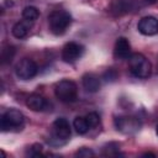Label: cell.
Returning a JSON list of instances; mask_svg holds the SVG:
<instances>
[{"label": "cell", "instance_id": "cell-1", "mask_svg": "<svg viewBox=\"0 0 158 158\" xmlns=\"http://www.w3.org/2000/svg\"><path fill=\"white\" fill-rule=\"evenodd\" d=\"M72 131H70V125L67 118L64 117H58L54 120L52 125V133L51 137L48 138V143L51 146H63L69 138H70Z\"/></svg>", "mask_w": 158, "mask_h": 158}, {"label": "cell", "instance_id": "cell-2", "mask_svg": "<svg viewBox=\"0 0 158 158\" xmlns=\"http://www.w3.org/2000/svg\"><path fill=\"white\" fill-rule=\"evenodd\" d=\"M70 23H72V16L65 10H54L48 16L49 30L56 36H60L65 33Z\"/></svg>", "mask_w": 158, "mask_h": 158}, {"label": "cell", "instance_id": "cell-3", "mask_svg": "<svg viewBox=\"0 0 158 158\" xmlns=\"http://www.w3.org/2000/svg\"><path fill=\"white\" fill-rule=\"evenodd\" d=\"M128 68L133 77L138 79H147L151 75V62L142 53H132L128 58Z\"/></svg>", "mask_w": 158, "mask_h": 158}, {"label": "cell", "instance_id": "cell-4", "mask_svg": "<svg viewBox=\"0 0 158 158\" xmlns=\"http://www.w3.org/2000/svg\"><path fill=\"white\" fill-rule=\"evenodd\" d=\"M23 125H25V116L20 110L10 109L1 115L0 127L2 132L21 131Z\"/></svg>", "mask_w": 158, "mask_h": 158}, {"label": "cell", "instance_id": "cell-5", "mask_svg": "<svg viewBox=\"0 0 158 158\" xmlns=\"http://www.w3.org/2000/svg\"><path fill=\"white\" fill-rule=\"evenodd\" d=\"M54 94L59 101L70 104V102L77 101L78 99V86L73 80L63 79L56 84Z\"/></svg>", "mask_w": 158, "mask_h": 158}, {"label": "cell", "instance_id": "cell-6", "mask_svg": "<svg viewBox=\"0 0 158 158\" xmlns=\"http://www.w3.org/2000/svg\"><path fill=\"white\" fill-rule=\"evenodd\" d=\"M115 127L118 132L123 135H133L141 128V121L136 116H130V115H122L117 116L114 120Z\"/></svg>", "mask_w": 158, "mask_h": 158}, {"label": "cell", "instance_id": "cell-7", "mask_svg": "<svg viewBox=\"0 0 158 158\" xmlns=\"http://www.w3.org/2000/svg\"><path fill=\"white\" fill-rule=\"evenodd\" d=\"M37 72H38V67L36 62L31 58L21 59L15 67V73L17 78L21 80H31L37 75Z\"/></svg>", "mask_w": 158, "mask_h": 158}, {"label": "cell", "instance_id": "cell-8", "mask_svg": "<svg viewBox=\"0 0 158 158\" xmlns=\"http://www.w3.org/2000/svg\"><path fill=\"white\" fill-rule=\"evenodd\" d=\"M84 53V47L77 42H68L62 48V59L65 63H74Z\"/></svg>", "mask_w": 158, "mask_h": 158}, {"label": "cell", "instance_id": "cell-9", "mask_svg": "<svg viewBox=\"0 0 158 158\" xmlns=\"http://www.w3.org/2000/svg\"><path fill=\"white\" fill-rule=\"evenodd\" d=\"M137 30L144 36H154L158 33V19L153 16H144L138 21Z\"/></svg>", "mask_w": 158, "mask_h": 158}, {"label": "cell", "instance_id": "cell-10", "mask_svg": "<svg viewBox=\"0 0 158 158\" xmlns=\"http://www.w3.org/2000/svg\"><path fill=\"white\" fill-rule=\"evenodd\" d=\"M136 7V0H111L110 10L112 14L121 16L131 12Z\"/></svg>", "mask_w": 158, "mask_h": 158}, {"label": "cell", "instance_id": "cell-11", "mask_svg": "<svg viewBox=\"0 0 158 158\" xmlns=\"http://www.w3.org/2000/svg\"><path fill=\"white\" fill-rule=\"evenodd\" d=\"M131 56V44L126 37H118L114 47V57L116 59H128Z\"/></svg>", "mask_w": 158, "mask_h": 158}, {"label": "cell", "instance_id": "cell-12", "mask_svg": "<svg viewBox=\"0 0 158 158\" xmlns=\"http://www.w3.org/2000/svg\"><path fill=\"white\" fill-rule=\"evenodd\" d=\"M26 105L30 110L36 111V112L46 111L48 110V106H49L48 101L42 95H38V94H31L26 100Z\"/></svg>", "mask_w": 158, "mask_h": 158}, {"label": "cell", "instance_id": "cell-13", "mask_svg": "<svg viewBox=\"0 0 158 158\" xmlns=\"http://www.w3.org/2000/svg\"><path fill=\"white\" fill-rule=\"evenodd\" d=\"M81 83H83V86L86 91L89 93H96L100 90V86H101V83H100V79L98 75H95L94 73H86L83 75L81 78Z\"/></svg>", "mask_w": 158, "mask_h": 158}, {"label": "cell", "instance_id": "cell-14", "mask_svg": "<svg viewBox=\"0 0 158 158\" xmlns=\"http://www.w3.org/2000/svg\"><path fill=\"white\" fill-rule=\"evenodd\" d=\"M32 23L33 22H30L27 20H22V21H19L16 22L14 26H12V30H11V33L14 37L19 38V40H22V38H26L32 28Z\"/></svg>", "mask_w": 158, "mask_h": 158}, {"label": "cell", "instance_id": "cell-15", "mask_svg": "<svg viewBox=\"0 0 158 158\" xmlns=\"http://www.w3.org/2000/svg\"><path fill=\"white\" fill-rule=\"evenodd\" d=\"M73 126H74L75 131H77L79 135H85V133L90 130V126H89L86 118L83 117V116H77V117L74 118V121H73Z\"/></svg>", "mask_w": 158, "mask_h": 158}, {"label": "cell", "instance_id": "cell-16", "mask_svg": "<svg viewBox=\"0 0 158 158\" xmlns=\"http://www.w3.org/2000/svg\"><path fill=\"white\" fill-rule=\"evenodd\" d=\"M38 17H40V11L35 6H26L22 10V19L23 20H27L30 22H35Z\"/></svg>", "mask_w": 158, "mask_h": 158}, {"label": "cell", "instance_id": "cell-17", "mask_svg": "<svg viewBox=\"0 0 158 158\" xmlns=\"http://www.w3.org/2000/svg\"><path fill=\"white\" fill-rule=\"evenodd\" d=\"M14 56H15V47H12L10 44L4 46L2 49H1V63L2 64L11 63Z\"/></svg>", "mask_w": 158, "mask_h": 158}, {"label": "cell", "instance_id": "cell-18", "mask_svg": "<svg viewBox=\"0 0 158 158\" xmlns=\"http://www.w3.org/2000/svg\"><path fill=\"white\" fill-rule=\"evenodd\" d=\"M85 118H86V121H88L90 128H94V127H96V126L100 123V116H99L98 112H94V111H93V112H89V114L85 116Z\"/></svg>", "mask_w": 158, "mask_h": 158}, {"label": "cell", "instance_id": "cell-19", "mask_svg": "<svg viewBox=\"0 0 158 158\" xmlns=\"http://www.w3.org/2000/svg\"><path fill=\"white\" fill-rule=\"evenodd\" d=\"M42 151H43L42 144H40V143H35V144H32L31 147H28L26 154L30 156V157H38V156L42 154Z\"/></svg>", "mask_w": 158, "mask_h": 158}, {"label": "cell", "instance_id": "cell-20", "mask_svg": "<svg viewBox=\"0 0 158 158\" xmlns=\"http://www.w3.org/2000/svg\"><path fill=\"white\" fill-rule=\"evenodd\" d=\"M75 156L77 157H94L95 156V152L88 147H81L79 148L77 152H75Z\"/></svg>", "mask_w": 158, "mask_h": 158}, {"label": "cell", "instance_id": "cell-21", "mask_svg": "<svg viewBox=\"0 0 158 158\" xmlns=\"http://www.w3.org/2000/svg\"><path fill=\"white\" fill-rule=\"evenodd\" d=\"M116 77H117V74H116V72L114 70V69H107L105 73H104V79L106 80V81H109V80H115L116 79Z\"/></svg>", "mask_w": 158, "mask_h": 158}, {"label": "cell", "instance_id": "cell-22", "mask_svg": "<svg viewBox=\"0 0 158 158\" xmlns=\"http://www.w3.org/2000/svg\"><path fill=\"white\" fill-rule=\"evenodd\" d=\"M143 156H144V157H148V156H151V157H156V154H154V153H151V152H147V153H143Z\"/></svg>", "mask_w": 158, "mask_h": 158}, {"label": "cell", "instance_id": "cell-23", "mask_svg": "<svg viewBox=\"0 0 158 158\" xmlns=\"http://www.w3.org/2000/svg\"><path fill=\"white\" fill-rule=\"evenodd\" d=\"M146 2H147V4H154L156 0H146Z\"/></svg>", "mask_w": 158, "mask_h": 158}, {"label": "cell", "instance_id": "cell-24", "mask_svg": "<svg viewBox=\"0 0 158 158\" xmlns=\"http://www.w3.org/2000/svg\"><path fill=\"white\" fill-rule=\"evenodd\" d=\"M156 133H157V136H158V125H157V127H156Z\"/></svg>", "mask_w": 158, "mask_h": 158}]
</instances>
